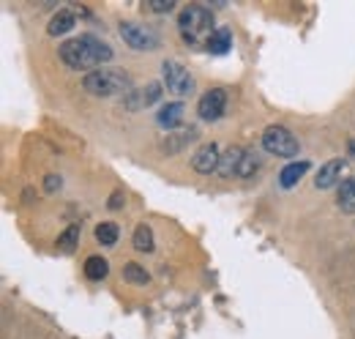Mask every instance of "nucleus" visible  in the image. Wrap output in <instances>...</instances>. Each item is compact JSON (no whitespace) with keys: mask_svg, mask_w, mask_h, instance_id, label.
<instances>
[{"mask_svg":"<svg viewBox=\"0 0 355 339\" xmlns=\"http://www.w3.org/2000/svg\"><path fill=\"white\" fill-rule=\"evenodd\" d=\"M74 25H77V17H74V11H69V8H60L52 19H49V36H66V33H71L74 31Z\"/></svg>","mask_w":355,"mask_h":339,"instance_id":"obj_13","label":"nucleus"},{"mask_svg":"<svg viewBox=\"0 0 355 339\" xmlns=\"http://www.w3.org/2000/svg\"><path fill=\"white\" fill-rule=\"evenodd\" d=\"M219 162H222V151H219L216 142H202V145L194 151V156H191V167L197 170V172H202V175L216 172V170H219Z\"/></svg>","mask_w":355,"mask_h":339,"instance_id":"obj_8","label":"nucleus"},{"mask_svg":"<svg viewBox=\"0 0 355 339\" xmlns=\"http://www.w3.org/2000/svg\"><path fill=\"white\" fill-rule=\"evenodd\" d=\"M118 33L137 52H145V49H156L159 47L156 31H150L148 25H139V22H121L118 25Z\"/></svg>","mask_w":355,"mask_h":339,"instance_id":"obj_6","label":"nucleus"},{"mask_svg":"<svg viewBox=\"0 0 355 339\" xmlns=\"http://www.w3.org/2000/svg\"><path fill=\"white\" fill-rule=\"evenodd\" d=\"M107 274H110V263H107L101 254H90L88 260H85V276H88V279L101 282Z\"/></svg>","mask_w":355,"mask_h":339,"instance_id":"obj_17","label":"nucleus"},{"mask_svg":"<svg viewBox=\"0 0 355 339\" xmlns=\"http://www.w3.org/2000/svg\"><path fill=\"white\" fill-rule=\"evenodd\" d=\"M58 55H60V60L69 69L88 72L90 74V72H96V66L112 60V47L107 42H101V39H96V36H90V33H85V36H77L71 42L60 44Z\"/></svg>","mask_w":355,"mask_h":339,"instance_id":"obj_1","label":"nucleus"},{"mask_svg":"<svg viewBox=\"0 0 355 339\" xmlns=\"http://www.w3.org/2000/svg\"><path fill=\"white\" fill-rule=\"evenodd\" d=\"M123 279L132 282V285H148V282H150V274H148L145 265H139V263H126V265H123Z\"/></svg>","mask_w":355,"mask_h":339,"instance_id":"obj_23","label":"nucleus"},{"mask_svg":"<svg viewBox=\"0 0 355 339\" xmlns=\"http://www.w3.org/2000/svg\"><path fill=\"white\" fill-rule=\"evenodd\" d=\"M121 206H123V192H115V195L110 197V208H112V211H118Z\"/></svg>","mask_w":355,"mask_h":339,"instance_id":"obj_26","label":"nucleus"},{"mask_svg":"<svg viewBox=\"0 0 355 339\" xmlns=\"http://www.w3.org/2000/svg\"><path fill=\"white\" fill-rule=\"evenodd\" d=\"M309 167L311 165L306 162V159H301V162H290L287 167L279 172V183H282L284 189H293V186H295V183L309 172Z\"/></svg>","mask_w":355,"mask_h":339,"instance_id":"obj_14","label":"nucleus"},{"mask_svg":"<svg viewBox=\"0 0 355 339\" xmlns=\"http://www.w3.org/2000/svg\"><path fill=\"white\" fill-rule=\"evenodd\" d=\"M263 151L270 156H282V159H295L301 145L298 137L287 126H268L263 131Z\"/></svg>","mask_w":355,"mask_h":339,"instance_id":"obj_4","label":"nucleus"},{"mask_svg":"<svg viewBox=\"0 0 355 339\" xmlns=\"http://www.w3.org/2000/svg\"><path fill=\"white\" fill-rule=\"evenodd\" d=\"M77 244H80V224H71V227H66V230L58 235V252L71 254Z\"/></svg>","mask_w":355,"mask_h":339,"instance_id":"obj_20","label":"nucleus"},{"mask_svg":"<svg viewBox=\"0 0 355 339\" xmlns=\"http://www.w3.org/2000/svg\"><path fill=\"white\" fill-rule=\"evenodd\" d=\"M347 151H350V156H355V137L347 140Z\"/></svg>","mask_w":355,"mask_h":339,"instance_id":"obj_27","label":"nucleus"},{"mask_svg":"<svg viewBox=\"0 0 355 339\" xmlns=\"http://www.w3.org/2000/svg\"><path fill=\"white\" fill-rule=\"evenodd\" d=\"M183 113H186V107H183L180 101H170V104H164V107L159 110L156 121H159L162 129H178L183 124Z\"/></svg>","mask_w":355,"mask_h":339,"instance_id":"obj_12","label":"nucleus"},{"mask_svg":"<svg viewBox=\"0 0 355 339\" xmlns=\"http://www.w3.org/2000/svg\"><path fill=\"white\" fill-rule=\"evenodd\" d=\"M159 99H162V83H150L148 88H134L132 93H126L123 107L126 110H139V107H150Z\"/></svg>","mask_w":355,"mask_h":339,"instance_id":"obj_10","label":"nucleus"},{"mask_svg":"<svg viewBox=\"0 0 355 339\" xmlns=\"http://www.w3.org/2000/svg\"><path fill=\"white\" fill-rule=\"evenodd\" d=\"M227 110V90L224 88H211L200 96L197 101V113L202 121H219Z\"/></svg>","mask_w":355,"mask_h":339,"instance_id":"obj_7","label":"nucleus"},{"mask_svg":"<svg viewBox=\"0 0 355 339\" xmlns=\"http://www.w3.org/2000/svg\"><path fill=\"white\" fill-rule=\"evenodd\" d=\"M263 167V156L257 151H246L243 154V162L238 167V178H254V172Z\"/></svg>","mask_w":355,"mask_h":339,"instance_id":"obj_21","label":"nucleus"},{"mask_svg":"<svg viewBox=\"0 0 355 339\" xmlns=\"http://www.w3.org/2000/svg\"><path fill=\"white\" fill-rule=\"evenodd\" d=\"M96 241L101 244V247H115L118 244V235H121V230H118V224L115 222H101L98 227H96Z\"/></svg>","mask_w":355,"mask_h":339,"instance_id":"obj_18","label":"nucleus"},{"mask_svg":"<svg viewBox=\"0 0 355 339\" xmlns=\"http://www.w3.org/2000/svg\"><path fill=\"white\" fill-rule=\"evenodd\" d=\"M243 148L241 145H230L227 151H222V162H219V170H216V175L219 178H238V167H241V162H243Z\"/></svg>","mask_w":355,"mask_h":339,"instance_id":"obj_11","label":"nucleus"},{"mask_svg":"<svg viewBox=\"0 0 355 339\" xmlns=\"http://www.w3.org/2000/svg\"><path fill=\"white\" fill-rule=\"evenodd\" d=\"M153 247H156V244H153V230H150L148 224H139V227L134 230V249L148 254V252H153Z\"/></svg>","mask_w":355,"mask_h":339,"instance_id":"obj_22","label":"nucleus"},{"mask_svg":"<svg viewBox=\"0 0 355 339\" xmlns=\"http://www.w3.org/2000/svg\"><path fill=\"white\" fill-rule=\"evenodd\" d=\"M178 31L189 44H208V39L216 33L214 14L205 6H186L178 14Z\"/></svg>","mask_w":355,"mask_h":339,"instance_id":"obj_2","label":"nucleus"},{"mask_svg":"<svg viewBox=\"0 0 355 339\" xmlns=\"http://www.w3.org/2000/svg\"><path fill=\"white\" fill-rule=\"evenodd\" d=\"M148 8L156 11V14H167L175 8V0H148Z\"/></svg>","mask_w":355,"mask_h":339,"instance_id":"obj_24","label":"nucleus"},{"mask_svg":"<svg viewBox=\"0 0 355 339\" xmlns=\"http://www.w3.org/2000/svg\"><path fill=\"white\" fill-rule=\"evenodd\" d=\"M208 52H214V55H224V52H230V47H232V33L227 31V28H219L211 39H208Z\"/></svg>","mask_w":355,"mask_h":339,"instance_id":"obj_19","label":"nucleus"},{"mask_svg":"<svg viewBox=\"0 0 355 339\" xmlns=\"http://www.w3.org/2000/svg\"><path fill=\"white\" fill-rule=\"evenodd\" d=\"M83 88L88 90L90 96H101V99H110V96H126L132 93V80L129 74L123 72H115V69H96L83 77Z\"/></svg>","mask_w":355,"mask_h":339,"instance_id":"obj_3","label":"nucleus"},{"mask_svg":"<svg viewBox=\"0 0 355 339\" xmlns=\"http://www.w3.org/2000/svg\"><path fill=\"white\" fill-rule=\"evenodd\" d=\"M60 186H63L60 175H46V178H44V189H46V192H58Z\"/></svg>","mask_w":355,"mask_h":339,"instance_id":"obj_25","label":"nucleus"},{"mask_svg":"<svg viewBox=\"0 0 355 339\" xmlns=\"http://www.w3.org/2000/svg\"><path fill=\"white\" fill-rule=\"evenodd\" d=\"M162 85L175 96H191L194 93V77L178 60H164L162 63Z\"/></svg>","mask_w":355,"mask_h":339,"instance_id":"obj_5","label":"nucleus"},{"mask_svg":"<svg viewBox=\"0 0 355 339\" xmlns=\"http://www.w3.org/2000/svg\"><path fill=\"white\" fill-rule=\"evenodd\" d=\"M194 140H197V129H189V131H175V134H167V140L162 142V148H164L167 154H175V151H180L183 145L194 142Z\"/></svg>","mask_w":355,"mask_h":339,"instance_id":"obj_16","label":"nucleus"},{"mask_svg":"<svg viewBox=\"0 0 355 339\" xmlns=\"http://www.w3.org/2000/svg\"><path fill=\"white\" fill-rule=\"evenodd\" d=\"M345 170H347V159H331V162H325L322 167L317 170L314 186H317V189H334V186L339 189Z\"/></svg>","mask_w":355,"mask_h":339,"instance_id":"obj_9","label":"nucleus"},{"mask_svg":"<svg viewBox=\"0 0 355 339\" xmlns=\"http://www.w3.org/2000/svg\"><path fill=\"white\" fill-rule=\"evenodd\" d=\"M336 206L345 213H355V178H347L336 189Z\"/></svg>","mask_w":355,"mask_h":339,"instance_id":"obj_15","label":"nucleus"}]
</instances>
